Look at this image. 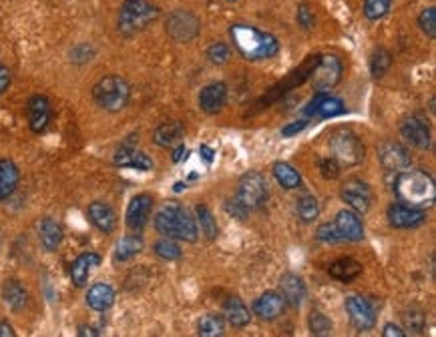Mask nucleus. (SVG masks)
Returning <instances> with one entry per match:
<instances>
[{
  "label": "nucleus",
  "instance_id": "c85d7f7f",
  "mask_svg": "<svg viewBox=\"0 0 436 337\" xmlns=\"http://www.w3.org/2000/svg\"><path fill=\"white\" fill-rule=\"evenodd\" d=\"M330 275L338 281L348 283L352 279H356L358 275L362 273V265L356 259H350V257H344V259H338L330 265Z\"/></svg>",
  "mask_w": 436,
  "mask_h": 337
},
{
  "label": "nucleus",
  "instance_id": "9b49d317",
  "mask_svg": "<svg viewBox=\"0 0 436 337\" xmlns=\"http://www.w3.org/2000/svg\"><path fill=\"white\" fill-rule=\"evenodd\" d=\"M346 311H348L350 321L354 323L356 329L366 331L372 329L376 323V313H374V307L370 305L368 299L358 297V295H350L346 299Z\"/></svg>",
  "mask_w": 436,
  "mask_h": 337
},
{
  "label": "nucleus",
  "instance_id": "a878e982",
  "mask_svg": "<svg viewBox=\"0 0 436 337\" xmlns=\"http://www.w3.org/2000/svg\"><path fill=\"white\" fill-rule=\"evenodd\" d=\"M19 179H21L19 167L12 163V161H9V159H2L0 161V201L9 199L16 191Z\"/></svg>",
  "mask_w": 436,
  "mask_h": 337
},
{
  "label": "nucleus",
  "instance_id": "79ce46f5",
  "mask_svg": "<svg viewBox=\"0 0 436 337\" xmlns=\"http://www.w3.org/2000/svg\"><path fill=\"white\" fill-rule=\"evenodd\" d=\"M208 58L213 65H225L229 61V46L225 43H213L208 48Z\"/></svg>",
  "mask_w": 436,
  "mask_h": 337
},
{
  "label": "nucleus",
  "instance_id": "3c124183",
  "mask_svg": "<svg viewBox=\"0 0 436 337\" xmlns=\"http://www.w3.org/2000/svg\"><path fill=\"white\" fill-rule=\"evenodd\" d=\"M382 336L384 337H404L406 336V331H402L398 326H392V323H388V326H384V331H382Z\"/></svg>",
  "mask_w": 436,
  "mask_h": 337
},
{
  "label": "nucleus",
  "instance_id": "bb28decb",
  "mask_svg": "<svg viewBox=\"0 0 436 337\" xmlns=\"http://www.w3.org/2000/svg\"><path fill=\"white\" fill-rule=\"evenodd\" d=\"M223 316L233 327H245L251 321L250 309L245 307L240 297H229L223 304Z\"/></svg>",
  "mask_w": 436,
  "mask_h": 337
},
{
  "label": "nucleus",
  "instance_id": "473e14b6",
  "mask_svg": "<svg viewBox=\"0 0 436 337\" xmlns=\"http://www.w3.org/2000/svg\"><path fill=\"white\" fill-rule=\"evenodd\" d=\"M197 333L203 337H219L225 333V321L223 317L216 313H208L199 319L197 323Z\"/></svg>",
  "mask_w": 436,
  "mask_h": 337
},
{
  "label": "nucleus",
  "instance_id": "c03bdc74",
  "mask_svg": "<svg viewBox=\"0 0 436 337\" xmlns=\"http://www.w3.org/2000/svg\"><path fill=\"white\" fill-rule=\"evenodd\" d=\"M316 237L320 241H324V243H340V241H344L334 223H332V225H330V223H326V225H320L316 231Z\"/></svg>",
  "mask_w": 436,
  "mask_h": 337
},
{
  "label": "nucleus",
  "instance_id": "2f4dec72",
  "mask_svg": "<svg viewBox=\"0 0 436 337\" xmlns=\"http://www.w3.org/2000/svg\"><path fill=\"white\" fill-rule=\"evenodd\" d=\"M273 177H275V181L284 187V189H298V187L302 185L300 173L295 171L292 165L284 163V161L273 165Z\"/></svg>",
  "mask_w": 436,
  "mask_h": 337
},
{
  "label": "nucleus",
  "instance_id": "a211bd4d",
  "mask_svg": "<svg viewBox=\"0 0 436 337\" xmlns=\"http://www.w3.org/2000/svg\"><path fill=\"white\" fill-rule=\"evenodd\" d=\"M334 225L340 231L342 239L344 241H362L364 237V225H362V219L350 211V209H344L336 215V221Z\"/></svg>",
  "mask_w": 436,
  "mask_h": 337
},
{
  "label": "nucleus",
  "instance_id": "f8f14e48",
  "mask_svg": "<svg viewBox=\"0 0 436 337\" xmlns=\"http://www.w3.org/2000/svg\"><path fill=\"white\" fill-rule=\"evenodd\" d=\"M400 135H402L404 141L416 147V149H422V151L430 149V142H432L430 127L420 117H408L404 120L400 125Z\"/></svg>",
  "mask_w": 436,
  "mask_h": 337
},
{
  "label": "nucleus",
  "instance_id": "5fc2aeb1",
  "mask_svg": "<svg viewBox=\"0 0 436 337\" xmlns=\"http://www.w3.org/2000/svg\"><path fill=\"white\" fill-rule=\"evenodd\" d=\"M78 336H98V331L95 329V327L81 326L78 327Z\"/></svg>",
  "mask_w": 436,
  "mask_h": 337
},
{
  "label": "nucleus",
  "instance_id": "4be33fe9",
  "mask_svg": "<svg viewBox=\"0 0 436 337\" xmlns=\"http://www.w3.org/2000/svg\"><path fill=\"white\" fill-rule=\"evenodd\" d=\"M280 291H282L285 304L300 307L305 299V283L302 281V277H298L294 273H285L280 279Z\"/></svg>",
  "mask_w": 436,
  "mask_h": 337
},
{
  "label": "nucleus",
  "instance_id": "6ab92c4d",
  "mask_svg": "<svg viewBox=\"0 0 436 337\" xmlns=\"http://www.w3.org/2000/svg\"><path fill=\"white\" fill-rule=\"evenodd\" d=\"M225 98H228V87L223 83H211L199 93V109L213 115L223 109Z\"/></svg>",
  "mask_w": 436,
  "mask_h": 337
},
{
  "label": "nucleus",
  "instance_id": "b1692460",
  "mask_svg": "<svg viewBox=\"0 0 436 337\" xmlns=\"http://www.w3.org/2000/svg\"><path fill=\"white\" fill-rule=\"evenodd\" d=\"M115 304V289L109 283H97L88 289L87 305L95 311H107Z\"/></svg>",
  "mask_w": 436,
  "mask_h": 337
},
{
  "label": "nucleus",
  "instance_id": "20e7f679",
  "mask_svg": "<svg viewBox=\"0 0 436 337\" xmlns=\"http://www.w3.org/2000/svg\"><path fill=\"white\" fill-rule=\"evenodd\" d=\"M93 97L101 109L109 110V113H117V110L125 109L129 97H131V88L127 85L125 78L117 75L103 76L98 81L95 88H93Z\"/></svg>",
  "mask_w": 436,
  "mask_h": 337
},
{
  "label": "nucleus",
  "instance_id": "f257e3e1",
  "mask_svg": "<svg viewBox=\"0 0 436 337\" xmlns=\"http://www.w3.org/2000/svg\"><path fill=\"white\" fill-rule=\"evenodd\" d=\"M392 189L402 205L415 207V209L432 207L436 201L435 179L422 169H415V171L406 169L402 173H396Z\"/></svg>",
  "mask_w": 436,
  "mask_h": 337
},
{
  "label": "nucleus",
  "instance_id": "4c0bfd02",
  "mask_svg": "<svg viewBox=\"0 0 436 337\" xmlns=\"http://www.w3.org/2000/svg\"><path fill=\"white\" fill-rule=\"evenodd\" d=\"M308 326H310L312 336H330L332 333V321L322 311H312L310 319H308Z\"/></svg>",
  "mask_w": 436,
  "mask_h": 337
},
{
  "label": "nucleus",
  "instance_id": "a18cd8bd",
  "mask_svg": "<svg viewBox=\"0 0 436 337\" xmlns=\"http://www.w3.org/2000/svg\"><path fill=\"white\" fill-rule=\"evenodd\" d=\"M295 19H298V24H300L302 28H305V31L314 28V24H316L314 11H312L308 4H300V6H298V14H295Z\"/></svg>",
  "mask_w": 436,
  "mask_h": 337
},
{
  "label": "nucleus",
  "instance_id": "6e6d98bb",
  "mask_svg": "<svg viewBox=\"0 0 436 337\" xmlns=\"http://www.w3.org/2000/svg\"><path fill=\"white\" fill-rule=\"evenodd\" d=\"M0 336L12 337L14 336V331H12V327L9 326V323H0Z\"/></svg>",
  "mask_w": 436,
  "mask_h": 337
},
{
  "label": "nucleus",
  "instance_id": "f03ea898",
  "mask_svg": "<svg viewBox=\"0 0 436 337\" xmlns=\"http://www.w3.org/2000/svg\"><path fill=\"white\" fill-rule=\"evenodd\" d=\"M229 36L238 53L248 61H268L280 53V43L273 34L258 31L250 24H233L229 28Z\"/></svg>",
  "mask_w": 436,
  "mask_h": 337
},
{
  "label": "nucleus",
  "instance_id": "39448f33",
  "mask_svg": "<svg viewBox=\"0 0 436 337\" xmlns=\"http://www.w3.org/2000/svg\"><path fill=\"white\" fill-rule=\"evenodd\" d=\"M159 16V11L149 0H125L119 12V33L133 36L149 26Z\"/></svg>",
  "mask_w": 436,
  "mask_h": 337
},
{
  "label": "nucleus",
  "instance_id": "412c9836",
  "mask_svg": "<svg viewBox=\"0 0 436 337\" xmlns=\"http://www.w3.org/2000/svg\"><path fill=\"white\" fill-rule=\"evenodd\" d=\"M29 123H31V129L34 133H43L49 123H51V105L46 97L36 95L29 100Z\"/></svg>",
  "mask_w": 436,
  "mask_h": 337
},
{
  "label": "nucleus",
  "instance_id": "4d7b16f0",
  "mask_svg": "<svg viewBox=\"0 0 436 337\" xmlns=\"http://www.w3.org/2000/svg\"><path fill=\"white\" fill-rule=\"evenodd\" d=\"M229 2H235V0H229Z\"/></svg>",
  "mask_w": 436,
  "mask_h": 337
},
{
  "label": "nucleus",
  "instance_id": "0eeeda50",
  "mask_svg": "<svg viewBox=\"0 0 436 337\" xmlns=\"http://www.w3.org/2000/svg\"><path fill=\"white\" fill-rule=\"evenodd\" d=\"M235 199H238L248 211L260 209V207L268 201V183H265V179H263L260 173H255V171L245 173L240 179Z\"/></svg>",
  "mask_w": 436,
  "mask_h": 337
},
{
  "label": "nucleus",
  "instance_id": "7ed1b4c3",
  "mask_svg": "<svg viewBox=\"0 0 436 337\" xmlns=\"http://www.w3.org/2000/svg\"><path fill=\"white\" fill-rule=\"evenodd\" d=\"M155 229L171 239H181L193 243L199 235L196 219L189 215V211L183 209L179 203H167L161 207V211L153 219Z\"/></svg>",
  "mask_w": 436,
  "mask_h": 337
},
{
  "label": "nucleus",
  "instance_id": "aec40b11",
  "mask_svg": "<svg viewBox=\"0 0 436 337\" xmlns=\"http://www.w3.org/2000/svg\"><path fill=\"white\" fill-rule=\"evenodd\" d=\"M115 165L117 167H127V169H137V171H149L153 169V161L145 152L133 149L131 145H121L115 152Z\"/></svg>",
  "mask_w": 436,
  "mask_h": 337
},
{
  "label": "nucleus",
  "instance_id": "6e6552de",
  "mask_svg": "<svg viewBox=\"0 0 436 337\" xmlns=\"http://www.w3.org/2000/svg\"><path fill=\"white\" fill-rule=\"evenodd\" d=\"M340 78H342V63L336 56L328 55L318 58L314 71H312V87L316 88L318 93L334 88L340 83Z\"/></svg>",
  "mask_w": 436,
  "mask_h": 337
},
{
  "label": "nucleus",
  "instance_id": "a19ab883",
  "mask_svg": "<svg viewBox=\"0 0 436 337\" xmlns=\"http://www.w3.org/2000/svg\"><path fill=\"white\" fill-rule=\"evenodd\" d=\"M418 26L420 31L428 36V38H435L436 36V11L430 6V9H425L418 16Z\"/></svg>",
  "mask_w": 436,
  "mask_h": 337
},
{
  "label": "nucleus",
  "instance_id": "58836bf2",
  "mask_svg": "<svg viewBox=\"0 0 436 337\" xmlns=\"http://www.w3.org/2000/svg\"><path fill=\"white\" fill-rule=\"evenodd\" d=\"M390 11V0H364V14L368 21H380Z\"/></svg>",
  "mask_w": 436,
  "mask_h": 337
},
{
  "label": "nucleus",
  "instance_id": "ea45409f",
  "mask_svg": "<svg viewBox=\"0 0 436 337\" xmlns=\"http://www.w3.org/2000/svg\"><path fill=\"white\" fill-rule=\"evenodd\" d=\"M155 253H157L161 259L173 261V259H179V257H181V247H179L171 237H165V239L155 243Z\"/></svg>",
  "mask_w": 436,
  "mask_h": 337
},
{
  "label": "nucleus",
  "instance_id": "09e8293b",
  "mask_svg": "<svg viewBox=\"0 0 436 337\" xmlns=\"http://www.w3.org/2000/svg\"><path fill=\"white\" fill-rule=\"evenodd\" d=\"M11 87V71L6 66L0 65V95Z\"/></svg>",
  "mask_w": 436,
  "mask_h": 337
},
{
  "label": "nucleus",
  "instance_id": "864d4df0",
  "mask_svg": "<svg viewBox=\"0 0 436 337\" xmlns=\"http://www.w3.org/2000/svg\"><path fill=\"white\" fill-rule=\"evenodd\" d=\"M183 157H187V149L183 147V145H179V147H177V149L173 151V161H175V163H179V161H181Z\"/></svg>",
  "mask_w": 436,
  "mask_h": 337
},
{
  "label": "nucleus",
  "instance_id": "ddd939ff",
  "mask_svg": "<svg viewBox=\"0 0 436 337\" xmlns=\"http://www.w3.org/2000/svg\"><path fill=\"white\" fill-rule=\"evenodd\" d=\"M340 195L344 199V203H348L358 213H366L370 209V187L362 183L360 179H348L342 187Z\"/></svg>",
  "mask_w": 436,
  "mask_h": 337
},
{
  "label": "nucleus",
  "instance_id": "c9c22d12",
  "mask_svg": "<svg viewBox=\"0 0 436 337\" xmlns=\"http://www.w3.org/2000/svg\"><path fill=\"white\" fill-rule=\"evenodd\" d=\"M196 213L197 221H199V225H201V233H203L208 239H216V237H218V223H216V219L211 215V211H209L206 205H199Z\"/></svg>",
  "mask_w": 436,
  "mask_h": 337
},
{
  "label": "nucleus",
  "instance_id": "de8ad7c7",
  "mask_svg": "<svg viewBox=\"0 0 436 337\" xmlns=\"http://www.w3.org/2000/svg\"><path fill=\"white\" fill-rule=\"evenodd\" d=\"M225 211H228L229 215H233V217H238V219H245V217H248V213H250V211H248L245 207L241 205V203L238 201V199H235V197H233L231 201H228V203H225Z\"/></svg>",
  "mask_w": 436,
  "mask_h": 337
},
{
  "label": "nucleus",
  "instance_id": "dca6fc26",
  "mask_svg": "<svg viewBox=\"0 0 436 337\" xmlns=\"http://www.w3.org/2000/svg\"><path fill=\"white\" fill-rule=\"evenodd\" d=\"M285 309V301L284 297L275 291H265L263 295H260L253 304V313L263 319V321H273L278 317L284 313Z\"/></svg>",
  "mask_w": 436,
  "mask_h": 337
},
{
  "label": "nucleus",
  "instance_id": "cd10ccee",
  "mask_svg": "<svg viewBox=\"0 0 436 337\" xmlns=\"http://www.w3.org/2000/svg\"><path fill=\"white\" fill-rule=\"evenodd\" d=\"M183 133H186V129H183L181 123H177V120L163 123V125H159V127L155 129V133H153V141L157 142L159 147H171V145H175L177 141H181Z\"/></svg>",
  "mask_w": 436,
  "mask_h": 337
},
{
  "label": "nucleus",
  "instance_id": "49530a36",
  "mask_svg": "<svg viewBox=\"0 0 436 337\" xmlns=\"http://www.w3.org/2000/svg\"><path fill=\"white\" fill-rule=\"evenodd\" d=\"M320 171H322V177L324 179H336L340 175V165L334 157H328V159H322L320 161Z\"/></svg>",
  "mask_w": 436,
  "mask_h": 337
},
{
  "label": "nucleus",
  "instance_id": "7c9ffc66",
  "mask_svg": "<svg viewBox=\"0 0 436 337\" xmlns=\"http://www.w3.org/2000/svg\"><path fill=\"white\" fill-rule=\"evenodd\" d=\"M2 299H4V304L9 305L12 311H21L22 307L26 305L29 294H26V289L22 287L21 283L11 279V281L4 283V287H2Z\"/></svg>",
  "mask_w": 436,
  "mask_h": 337
},
{
  "label": "nucleus",
  "instance_id": "9d476101",
  "mask_svg": "<svg viewBox=\"0 0 436 337\" xmlns=\"http://www.w3.org/2000/svg\"><path fill=\"white\" fill-rule=\"evenodd\" d=\"M378 161L384 167V171L388 173H402L406 169H410V155L398 142H384L378 149Z\"/></svg>",
  "mask_w": 436,
  "mask_h": 337
},
{
  "label": "nucleus",
  "instance_id": "f704fd0d",
  "mask_svg": "<svg viewBox=\"0 0 436 337\" xmlns=\"http://www.w3.org/2000/svg\"><path fill=\"white\" fill-rule=\"evenodd\" d=\"M295 213H298V217L302 219L304 223H312L314 219H318V215H320V205H318L316 197H300V199L295 201Z\"/></svg>",
  "mask_w": 436,
  "mask_h": 337
},
{
  "label": "nucleus",
  "instance_id": "4468645a",
  "mask_svg": "<svg viewBox=\"0 0 436 337\" xmlns=\"http://www.w3.org/2000/svg\"><path fill=\"white\" fill-rule=\"evenodd\" d=\"M388 221L396 229H412L425 223V211L415 207L394 203L388 207Z\"/></svg>",
  "mask_w": 436,
  "mask_h": 337
},
{
  "label": "nucleus",
  "instance_id": "72a5a7b5",
  "mask_svg": "<svg viewBox=\"0 0 436 337\" xmlns=\"http://www.w3.org/2000/svg\"><path fill=\"white\" fill-rule=\"evenodd\" d=\"M141 249H143L141 237H139V235H127V237H123V239L119 241L117 251H115V259H117V261H127V259L135 257Z\"/></svg>",
  "mask_w": 436,
  "mask_h": 337
},
{
  "label": "nucleus",
  "instance_id": "e433bc0d",
  "mask_svg": "<svg viewBox=\"0 0 436 337\" xmlns=\"http://www.w3.org/2000/svg\"><path fill=\"white\" fill-rule=\"evenodd\" d=\"M390 65H392V56H390V53H388L386 48H378V51L372 55L370 71L376 78H380V76L386 75L388 68H390Z\"/></svg>",
  "mask_w": 436,
  "mask_h": 337
},
{
  "label": "nucleus",
  "instance_id": "423d86ee",
  "mask_svg": "<svg viewBox=\"0 0 436 337\" xmlns=\"http://www.w3.org/2000/svg\"><path fill=\"white\" fill-rule=\"evenodd\" d=\"M330 152L340 167H356L364 161V145L348 129H340L330 137Z\"/></svg>",
  "mask_w": 436,
  "mask_h": 337
},
{
  "label": "nucleus",
  "instance_id": "1a4fd4ad",
  "mask_svg": "<svg viewBox=\"0 0 436 337\" xmlns=\"http://www.w3.org/2000/svg\"><path fill=\"white\" fill-rule=\"evenodd\" d=\"M199 33V21L189 11H175L167 19V34L175 43H189Z\"/></svg>",
  "mask_w": 436,
  "mask_h": 337
},
{
  "label": "nucleus",
  "instance_id": "5701e85b",
  "mask_svg": "<svg viewBox=\"0 0 436 337\" xmlns=\"http://www.w3.org/2000/svg\"><path fill=\"white\" fill-rule=\"evenodd\" d=\"M91 223L103 231V233H113L115 231V225H117V217H115V211L111 209L107 203H101V201H95L88 205L87 211Z\"/></svg>",
  "mask_w": 436,
  "mask_h": 337
},
{
  "label": "nucleus",
  "instance_id": "393cba45",
  "mask_svg": "<svg viewBox=\"0 0 436 337\" xmlns=\"http://www.w3.org/2000/svg\"><path fill=\"white\" fill-rule=\"evenodd\" d=\"M101 257L97 253H83L75 259V263L71 265V279L76 287H83L88 279V273L93 267H98Z\"/></svg>",
  "mask_w": 436,
  "mask_h": 337
},
{
  "label": "nucleus",
  "instance_id": "c756f323",
  "mask_svg": "<svg viewBox=\"0 0 436 337\" xmlns=\"http://www.w3.org/2000/svg\"><path fill=\"white\" fill-rule=\"evenodd\" d=\"M39 235H41V241H43L44 249L55 251L61 241H63V227L56 223L55 219L46 217L41 221V227H39Z\"/></svg>",
  "mask_w": 436,
  "mask_h": 337
},
{
  "label": "nucleus",
  "instance_id": "2eb2a0df",
  "mask_svg": "<svg viewBox=\"0 0 436 337\" xmlns=\"http://www.w3.org/2000/svg\"><path fill=\"white\" fill-rule=\"evenodd\" d=\"M344 113H346L344 103L336 97H326L324 93H318L305 109L308 117H320V119H332V117H338Z\"/></svg>",
  "mask_w": 436,
  "mask_h": 337
},
{
  "label": "nucleus",
  "instance_id": "37998d69",
  "mask_svg": "<svg viewBox=\"0 0 436 337\" xmlns=\"http://www.w3.org/2000/svg\"><path fill=\"white\" fill-rule=\"evenodd\" d=\"M404 323H406V329H408V331H412V333H422V331H425L426 319L420 311H408V313L404 316Z\"/></svg>",
  "mask_w": 436,
  "mask_h": 337
},
{
  "label": "nucleus",
  "instance_id": "603ef678",
  "mask_svg": "<svg viewBox=\"0 0 436 337\" xmlns=\"http://www.w3.org/2000/svg\"><path fill=\"white\" fill-rule=\"evenodd\" d=\"M199 155L206 159V163H213V155H216V151H213L211 147H208V145H201V147H199Z\"/></svg>",
  "mask_w": 436,
  "mask_h": 337
},
{
  "label": "nucleus",
  "instance_id": "f3484780",
  "mask_svg": "<svg viewBox=\"0 0 436 337\" xmlns=\"http://www.w3.org/2000/svg\"><path fill=\"white\" fill-rule=\"evenodd\" d=\"M153 207V199L151 195H137L133 197L131 203L127 207V227L133 229V231H141L149 219V213H151Z\"/></svg>",
  "mask_w": 436,
  "mask_h": 337
},
{
  "label": "nucleus",
  "instance_id": "8fccbe9b",
  "mask_svg": "<svg viewBox=\"0 0 436 337\" xmlns=\"http://www.w3.org/2000/svg\"><path fill=\"white\" fill-rule=\"evenodd\" d=\"M305 125H308L305 120H298V123H294V125H288V127H284V129H282V135H284V137H292V135H295V133L304 131Z\"/></svg>",
  "mask_w": 436,
  "mask_h": 337
}]
</instances>
